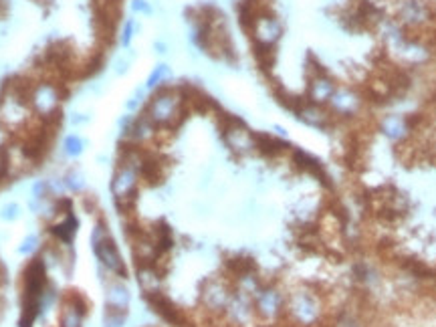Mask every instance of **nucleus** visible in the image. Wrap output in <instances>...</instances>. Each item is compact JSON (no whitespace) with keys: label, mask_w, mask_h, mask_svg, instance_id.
Segmentation results:
<instances>
[{"label":"nucleus","mask_w":436,"mask_h":327,"mask_svg":"<svg viewBox=\"0 0 436 327\" xmlns=\"http://www.w3.org/2000/svg\"><path fill=\"white\" fill-rule=\"evenodd\" d=\"M144 154L136 146H129L113 172L112 182H110V190L117 206H129L136 198V192L140 188V180L144 174L145 168Z\"/></svg>","instance_id":"nucleus-1"},{"label":"nucleus","mask_w":436,"mask_h":327,"mask_svg":"<svg viewBox=\"0 0 436 327\" xmlns=\"http://www.w3.org/2000/svg\"><path fill=\"white\" fill-rule=\"evenodd\" d=\"M184 105H186V95L182 89L160 87L145 101L144 114L158 130L176 128L184 117Z\"/></svg>","instance_id":"nucleus-2"},{"label":"nucleus","mask_w":436,"mask_h":327,"mask_svg":"<svg viewBox=\"0 0 436 327\" xmlns=\"http://www.w3.org/2000/svg\"><path fill=\"white\" fill-rule=\"evenodd\" d=\"M65 91L63 87L53 79H39L27 87V101L34 117L41 121H53L61 114Z\"/></svg>","instance_id":"nucleus-3"},{"label":"nucleus","mask_w":436,"mask_h":327,"mask_svg":"<svg viewBox=\"0 0 436 327\" xmlns=\"http://www.w3.org/2000/svg\"><path fill=\"white\" fill-rule=\"evenodd\" d=\"M91 248H93V255L99 261V265L112 273L115 277H126L128 275V269H126V262L121 259L117 246L113 243L112 234L105 227L103 220H97L95 227L91 230Z\"/></svg>","instance_id":"nucleus-4"},{"label":"nucleus","mask_w":436,"mask_h":327,"mask_svg":"<svg viewBox=\"0 0 436 327\" xmlns=\"http://www.w3.org/2000/svg\"><path fill=\"white\" fill-rule=\"evenodd\" d=\"M249 33L253 36L255 47H265V49H275L277 43L283 36V25L281 20L271 15L269 11H260L255 20L249 27Z\"/></svg>","instance_id":"nucleus-5"},{"label":"nucleus","mask_w":436,"mask_h":327,"mask_svg":"<svg viewBox=\"0 0 436 327\" xmlns=\"http://www.w3.org/2000/svg\"><path fill=\"white\" fill-rule=\"evenodd\" d=\"M226 147L237 156H246L257 149V133L249 130L239 119H228L223 130Z\"/></svg>","instance_id":"nucleus-6"},{"label":"nucleus","mask_w":436,"mask_h":327,"mask_svg":"<svg viewBox=\"0 0 436 327\" xmlns=\"http://www.w3.org/2000/svg\"><path fill=\"white\" fill-rule=\"evenodd\" d=\"M333 93H336V83H333V79L327 77L323 69H317L309 77L307 101L309 103H315V105H325V103H329V99H331Z\"/></svg>","instance_id":"nucleus-7"},{"label":"nucleus","mask_w":436,"mask_h":327,"mask_svg":"<svg viewBox=\"0 0 436 327\" xmlns=\"http://www.w3.org/2000/svg\"><path fill=\"white\" fill-rule=\"evenodd\" d=\"M87 305L79 295L67 297L59 311V327H83Z\"/></svg>","instance_id":"nucleus-8"},{"label":"nucleus","mask_w":436,"mask_h":327,"mask_svg":"<svg viewBox=\"0 0 436 327\" xmlns=\"http://www.w3.org/2000/svg\"><path fill=\"white\" fill-rule=\"evenodd\" d=\"M295 115L305 126L317 128V130H325L331 121V114L325 112L323 105H315V103H309V101H301V105L295 109Z\"/></svg>","instance_id":"nucleus-9"},{"label":"nucleus","mask_w":436,"mask_h":327,"mask_svg":"<svg viewBox=\"0 0 436 327\" xmlns=\"http://www.w3.org/2000/svg\"><path fill=\"white\" fill-rule=\"evenodd\" d=\"M331 112L338 115H354L359 107V98L355 95L352 89L343 87V89H336V93L329 99Z\"/></svg>","instance_id":"nucleus-10"},{"label":"nucleus","mask_w":436,"mask_h":327,"mask_svg":"<svg viewBox=\"0 0 436 327\" xmlns=\"http://www.w3.org/2000/svg\"><path fill=\"white\" fill-rule=\"evenodd\" d=\"M77 229H79V220H77V216L73 213H67L65 214V218L59 222V225H55V227H51V232L65 243V245H71L73 243V239H75V234H77Z\"/></svg>","instance_id":"nucleus-11"},{"label":"nucleus","mask_w":436,"mask_h":327,"mask_svg":"<svg viewBox=\"0 0 436 327\" xmlns=\"http://www.w3.org/2000/svg\"><path fill=\"white\" fill-rule=\"evenodd\" d=\"M129 291L124 283H112L107 287V309L128 313Z\"/></svg>","instance_id":"nucleus-12"},{"label":"nucleus","mask_w":436,"mask_h":327,"mask_svg":"<svg viewBox=\"0 0 436 327\" xmlns=\"http://www.w3.org/2000/svg\"><path fill=\"white\" fill-rule=\"evenodd\" d=\"M87 149V140L79 135V133H67L61 142V152H63L65 158L69 160H77L85 154Z\"/></svg>","instance_id":"nucleus-13"},{"label":"nucleus","mask_w":436,"mask_h":327,"mask_svg":"<svg viewBox=\"0 0 436 327\" xmlns=\"http://www.w3.org/2000/svg\"><path fill=\"white\" fill-rule=\"evenodd\" d=\"M424 17H426V8L420 2L408 0V2H404L402 6H400V18H402L404 25H410V27L420 25L424 20Z\"/></svg>","instance_id":"nucleus-14"},{"label":"nucleus","mask_w":436,"mask_h":327,"mask_svg":"<svg viewBox=\"0 0 436 327\" xmlns=\"http://www.w3.org/2000/svg\"><path fill=\"white\" fill-rule=\"evenodd\" d=\"M168 77H170V67L166 65V63H158L150 71V75L145 79V91H156V89L164 87V83L168 81Z\"/></svg>","instance_id":"nucleus-15"},{"label":"nucleus","mask_w":436,"mask_h":327,"mask_svg":"<svg viewBox=\"0 0 436 327\" xmlns=\"http://www.w3.org/2000/svg\"><path fill=\"white\" fill-rule=\"evenodd\" d=\"M380 130L386 133L390 140H402L408 131V126L402 117H396V115H388L386 119L382 121V128Z\"/></svg>","instance_id":"nucleus-16"},{"label":"nucleus","mask_w":436,"mask_h":327,"mask_svg":"<svg viewBox=\"0 0 436 327\" xmlns=\"http://www.w3.org/2000/svg\"><path fill=\"white\" fill-rule=\"evenodd\" d=\"M63 188H67L69 192H83L85 190V176L81 174L79 170L65 172Z\"/></svg>","instance_id":"nucleus-17"},{"label":"nucleus","mask_w":436,"mask_h":327,"mask_svg":"<svg viewBox=\"0 0 436 327\" xmlns=\"http://www.w3.org/2000/svg\"><path fill=\"white\" fill-rule=\"evenodd\" d=\"M136 31H138V22L136 18L128 17L124 27H121V33H119V45L126 51L131 49V43H133V36H136Z\"/></svg>","instance_id":"nucleus-18"},{"label":"nucleus","mask_w":436,"mask_h":327,"mask_svg":"<svg viewBox=\"0 0 436 327\" xmlns=\"http://www.w3.org/2000/svg\"><path fill=\"white\" fill-rule=\"evenodd\" d=\"M145 93H147L145 87H138V89L129 95V99L126 101V112H128V114H133V112H138V109L142 107V103L145 101L144 99Z\"/></svg>","instance_id":"nucleus-19"},{"label":"nucleus","mask_w":436,"mask_h":327,"mask_svg":"<svg viewBox=\"0 0 436 327\" xmlns=\"http://www.w3.org/2000/svg\"><path fill=\"white\" fill-rule=\"evenodd\" d=\"M131 61H133V55L129 53V51H126L124 55H119V57H115L113 59V73L115 75H126L129 71V65H131Z\"/></svg>","instance_id":"nucleus-20"},{"label":"nucleus","mask_w":436,"mask_h":327,"mask_svg":"<svg viewBox=\"0 0 436 327\" xmlns=\"http://www.w3.org/2000/svg\"><path fill=\"white\" fill-rule=\"evenodd\" d=\"M129 8H131L133 15H144V17H152V13H154L152 4L147 0H131Z\"/></svg>","instance_id":"nucleus-21"},{"label":"nucleus","mask_w":436,"mask_h":327,"mask_svg":"<svg viewBox=\"0 0 436 327\" xmlns=\"http://www.w3.org/2000/svg\"><path fill=\"white\" fill-rule=\"evenodd\" d=\"M39 248V236L37 234H29L22 243H20V246H18V253L20 255H31V253H34Z\"/></svg>","instance_id":"nucleus-22"},{"label":"nucleus","mask_w":436,"mask_h":327,"mask_svg":"<svg viewBox=\"0 0 436 327\" xmlns=\"http://www.w3.org/2000/svg\"><path fill=\"white\" fill-rule=\"evenodd\" d=\"M20 216V206L18 204H15V202H11V204H4L2 208H0V218L2 220H16Z\"/></svg>","instance_id":"nucleus-23"},{"label":"nucleus","mask_w":436,"mask_h":327,"mask_svg":"<svg viewBox=\"0 0 436 327\" xmlns=\"http://www.w3.org/2000/svg\"><path fill=\"white\" fill-rule=\"evenodd\" d=\"M87 121H89V115L87 114H73V117H71V124L77 126V128H79V126H85Z\"/></svg>","instance_id":"nucleus-24"},{"label":"nucleus","mask_w":436,"mask_h":327,"mask_svg":"<svg viewBox=\"0 0 436 327\" xmlns=\"http://www.w3.org/2000/svg\"><path fill=\"white\" fill-rule=\"evenodd\" d=\"M154 49H156V53L164 55V53H168V45H166V43H161V41H156V43H154Z\"/></svg>","instance_id":"nucleus-25"}]
</instances>
